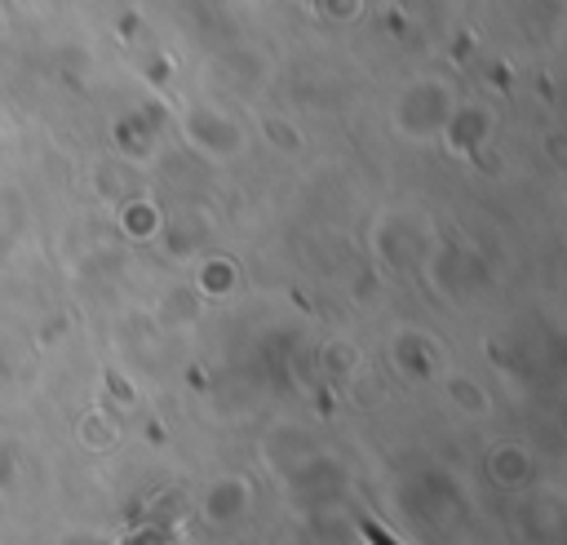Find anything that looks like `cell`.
I'll return each instance as SVG.
<instances>
[{"label": "cell", "instance_id": "cell-1", "mask_svg": "<svg viewBox=\"0 0 567 545\" xmlns=\"http://www.w3.org/2000/svg\"><path fill=\"white\" fill-rule=\"evenodd\" d=\"M447 399H452L456 408L474 412V417H483V412H487V399H483V390H478L470 377H452V381H447Z\"/></svg>", "mask_w": 567, "mask_h": 545}, {"label": "cell", "instance_id": "cell-2", "mask_svg": "<svg viewBox=\"0 0 567 545\" xmlns=\"http://www.w3.org/2000/svg\"><path fill=\"white\" fill-rule=\"evenodd\" d=\"M124 226H128L133 235H137V230L151 235V230H155V208H151V204H133V208L124 213Z\"/></svg>", "mask_w": 567, "mask_h": 545}]
</instances>
